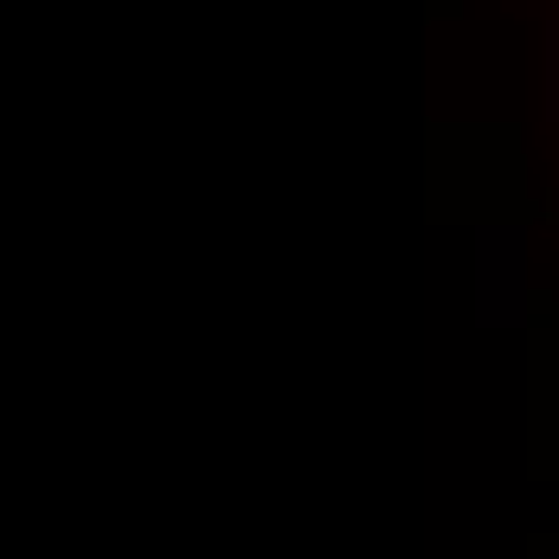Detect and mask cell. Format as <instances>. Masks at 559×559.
Listing matches in <instances>:
<instances>
[{
	"instance_id": "cell-1",
	"label": "cell",
	"mask_w": 559,
	"mask_h": 559,
	"mask_svg": "<svg viewBox=\"0 0 559 559\" xmlns=\"http://www.w3.org/2000/svg\"><path fill=\"white\" fill-rule=\"evenodd\" d=\"M547 84H554V122H559V33H554V71H547Z\"/></svg>"
}]
</instances>
